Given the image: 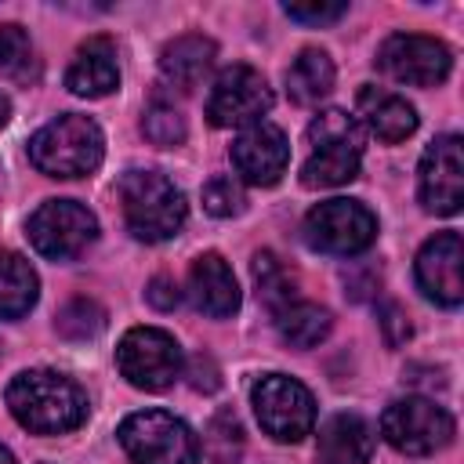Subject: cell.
Listing matches in <instances>:
<instances>
[{
	"label": "cell",
	"instance_id": "1",
	"mask_svg": "<svg viewBox=\"0 0 464 464\" xmlns=\"http://www.w3.org/2000/svg\"><path fill=\"white\" fill-rule=\"evenodd\" d=\"M7 410L36 435L72 431L87 417L83 388L58 370H25L7 384Z\"/></svg>",
	"mask_w": 464,
	"mask_h": 464
},
{
	"label": "cell",
	"instance_id": "2",
	"mask_svg": "<svg viewBox=\"0 0 464 464\" xmlns=\"http://www.w3.org/2000/svg\"><path fill=\"white\" fill-rule=\"evenodd\" d=\"M105 138L91 116L65 112L44 123L29 141V160L51 178H83L102 163Z\"/></svg>",
	"mask_w": 464,
	"mask_h": 464
},
{
	"label": "cell",
	"instance_id": "3",
	"mask_svg": "<svg viewBox=\"0 0 464 464\" xmlns=\"http://www.w3.org/2000/svg\"><path fill=\"white\" fill-rule=\"evenodd\" d=\"M308 145H312V156L301 167V181L308 188H334L359 174L362 134L348 112L341 109L319 112L308 123Z\"/></svg>",
	"mask_w": 464,
	"mask_h": 464
},
{
	"label": "cell",
	"instance_id": "4",
	"mask_svg": "<svg viewBox=\"0 0 464 464\" xmlns=\"http://www.w3.org/2000/svg\"><path fill=\"white\" fill-rule=\"evenodd\" d=\"M120 203L127 228L145 243L170 239L185 225L181 188H174V181L156 170H127L120 181Z\"/></svg>",
	"mask_w": 464,
	"mask_h": 464
},
{
	"label": "cell",
	"instance_id": "5",
	"mask_svg": "<svg viewBox=\"0 0 464 464\" xmlns=\"http://www.w3.org/2000/svg\"><path fill=\"white\" fill-rule=\"evenodd\" d=\"M120 442L134 464H199V442L167 410H141L120 424Z\"/></svg>",
	"mask_w": 464,
	"mask_h": 464
},
{
	"label": "cell",
	"instance_id": "6",
	"mask_svg": "<svg viewBox=\"0 0 464 464\" xmlns=\"http://www.w3.org/2000/svg\"><path fill=\"white\" fill-rule=\"evenodd\" d=\"M250 399H254V413H257L261 428L272 439H279V442H297L315 424V399H312V392L301 381L286 377V373L261 377L254 384Z\"/></svg>",
	"mask_w": 464,
	"mask_h": 464
},
{
	"label": "cell",
	"instance_id": "7",
	"mask_svg": "<svg viewBox=\"0 0 464 464\" xmlns=\"http://www.w3.org/2000/svg\"><path fill=\"white\" fill-rule=\"evenodd\" d=\"M381 431L399 453L424 457V453H435V450L450 446L453 417L442 406H435L431 399H424V395H406V399H395L384 410Z\"/></svg>",
	"mask_w": 464,
	"mask_h": 464
},
{
	"label": "cell",
	"instance_id": "8",
	"mask_svg": "<svg viewBox=\"0 0 464 464\" xmlns=\"http://www.w3.org/2000/svg\"><path fill=\"white\" fill-rule=\"evenodd\" d=\"M377 236V218L359 203V199H326L308 210L304 218V243L323 254H359L373 243Z\"/></svg>",
	"mask_w": 464,
	"mask_h": 464
},
{
	"label": "cell",
	"instance_id": "9",
	"mask_svg": "<svg viewBox=\"0 0 464 464\" xmlns=\"http://www.w3.org/2000/svg\"><path fill=\"white\" fill-rule=\"evenodd\" d=\"M116 366L134 388L160 392L181 373V348L167 330L134 326L116 348Z\"/></svg>",
	"mask_w": 464,
	"mask_h": 464
},
{
	"label": "cell",
	"instance_id": "10",
	"mask_svg": "<svg viewBox=\"0 0 464 464\" xmlns=\"http://www.w3.org/2000/svg\"><path fill=\"white\" fill-rule=\"evenodd\" d=\"M381 72H388L395 83L406 87H435L450 76L453 54L442 40L420 36V33H395L377 51Z\"/></svg>",
	"mask_w": 464,
	"mask_h": 464
},
{
	"label": "cell",
	"instance_id": "11",
	"mask_svg": "<svg viewBox=\"0 0 464 464\" xmlns=\"http://www.w3.org/2000/svg\"><path fill=\"white\" fill-rule=\"evenodd\" d=\"M98 236L94 214L76 199H47L29 218V239L33 246L51 261H69Z\"/></svg>",
	"mask_w": 464,
	"mask_h": 464
},
{
	"label": "cell",
	"instance_id": "12",
	"mask_svg": "<svg viewBox=\"0 0 464 464\" xmlns=\"http://www.w3.org/2000/svg\"><path fill=\"white\" fill-rule=\"evenodd\" d=\"M272 109V87L250 65L225 69L207 98V120L214 127H250Z\"/></svg>",
	"mask_w": 464,
	"mask_h": 464
},
{
	"label": "cell",
	"instance_id": "13",
	"mask_svg": "<svg viewBox=\"0 0 464 464\" xmlns=\"http://www.w3.org/2000/svg\"><path fill=\"white\" fill-rule=\"evenodd\" d=\"M417 192L424 210L431 214H457L464 203V156H460V138L442 134L435 138L417 170Z\"/></svg>",
	"mask_w": 464,
	"mask_h": 464
},
{
	"label": "cell",
	"instance_id": "14",
	"mask_svg": "<svg viewBox=\"0 0 464 464\" xmlns=\"http://www.w3.org/2000/svg\"><path fill=\"white\" fill-rule=\"evenodd\" d=\"M232 163L243 181L276 185L290 163V141L276 123L257 120V123L243 127V134L232 141Z\"/></svg>",
	"mask_w": 464,
	"mask_h": 464
},
{
	"label": "cell",
	"instance_id": "15",
	"mask_svg": "<svg viewBox=\"0 0 464 464\" xmlns=\"http://www.w3.org/2000/svg\"><path fill=\"white\" fill-rule=\"evenodd\" d=\"M417 283L420 290L453 308L464 297V246L457 232H439L435 239H428L417 254Z\"/></svg>",
	"mask_w": 464,
	"mask_h": 464
},
{
	"label": "cell",
	"instance_id": "16",
	"mask_svg": "<svg viewBox=\"0 0 464 464\" xmlns=\"http://www.w3.org/2000/svg\"><path fill=\"white\" fill-rule=\"evenodd\" d=\"M188 297L199 312L225 319L239 308V286L221 254H199L188 268Z\"/></svg>",
	"mask_w": 464,
	"mask_h": 464
},
{
	"label": "cell",
	"instance_id": "17",
	"mask_svg": "<svg viewBox=\"0 0 464 464\" xmlns=\"http://www.w3.org/2000/svg\"><path fill=\"white\" fill-rule=\"evenodd\" d=\"M65 87L80 98H105L120 87L116 47L109 36H91L87 44H80V51L65 72Z\"/></svg>",
	"mask_w": 464,
	"mask_h": 464
},
{
	"label": "cell",
	"instance_id": "18",
	"mask_svg": "<svg viewBox=\"0 0 464 464\" xmlns=\"http://www.w3.org/2000/svg\"><path fill=\"white\" fill-rule=\"evenodd\" d=\"M373 457V428L359 413H337L319 431L323 464H366Z\"/></svg>",
	"mask_w": 464,
	"mask_h": 464
},
{
	"label": "cell",
	"instance_id": "19",
	"mask_svg": "<svg viewBox=\"0 0 464 464\" xmlns=\"http://www.w3.org/2000/svg\"><path fill=\"white\" fill-rule=\"evenodd\" d=\"M214 54H218L214 40H207V36H199V33H188V36H178V40H170V44L163 47V54H160V72H163V80H167L170 87L192 91V87H199V80L210 72Z\"/></svg>",
	"mask_w": 464,
	"mask_h": 464
},
{
	"label": "cell",
	"instance_id": "20",
	"mask_svg": "<svg viewBox=\"0 0 464 464\" xmlns=\"http://www.w3.org/2000/svg\"><path fill=\"white\" fill-rule=\"evenodd\" d=\"M359 116L362 123L388 145L410 138L417 130V112L406 98L392 94V91H381V87H362L359 91Z\"/></svg>",
	"mask_w": 464,
	"mask_h": 464
},
{
	"label": "cell",
	"instance_id": "21",
	"mask_svg": "<svg viewBox=\"0 0 464 464\" xmlns=\"http://www.w3.org/2000/svg\"><path fill=\"white\" fill-rule=\"evenodd\" d=\"M286 91L297 105H315L334 91V62L319 47H304L286 69Z\"/></svg>",
	"mask_w": 464,
	"mask_h": 464
},
{
	"label": "cell",
	"instance_id": "22",
	"mask_svg": "<svg viewBox=\"0 0 464 464\" xmlns=\"http://www.w3.org/2000/svg\"><path fill=\"white\" fill-rule=\"evenodd\" d=\"M36 294H40V279L33 265L14 250H0V319L25 315L36 304Z\"/></svg>",
	"mask_w": 464,
	"mask_h": 464
},
{
	"label": "cell",
	"instance_id": "23",
	"mask_svg": "<svg viewBox=\"0 0 464 464\" xmlns=\"http://www.w3.org/2000/svg\"><path fill=\"white\" fill-rule=\"evenodd\" d=\"M279 337L294 348H315L330 334V312L312 301H290L283 312H276Z\"/></svg>",
	"mask_w": 464,
	"mask_h": 464
},
{
	"label": "cell",
	"instance_id": "24",
	"mask_svg": "<svg viewBox=\"0 0 464 464\" xmlns=\"http://www.w3.org/2000/svg\"><path fill=\"white\" fill-rule=\"evenodd\" d=\"M0 72L22 87L36 83L40 80V58H36V47L29 40V33L14 22L0 25Z\"/></svg>",
	"mask_w": 464,
	"mask_h": 464
},
{
	"label": "cell",
	"instance_id": "25",
	"mask_svg": "<svg viewBox=\"0 0 464 464\" xmlns=\"http://www.w3.org/2000/svg\"><path fill=\"white\" fill-rule=\"evenodd\" d=\"M254 283H257V297L272 308V312H283L294 297H297V279L294 272L272 254V250H261L254 257Z\"/></svg>",
	"mask_w": 464,
	"mask_h": 464
},
{
	"label": "cell",
	"instance_id": "26",
	"mask_svg": "<svg viewBox=\"0 0 464 464\" xmlns=\"http://www.w3.org/2000/svg\"><path fill=\"white\" fill-rule=\"evenodd\" d=\"M141 130H145V138L152 145L170 149V145H181V138H185V116L170 102L156 98V102H149V109L141 116Z\"/></svg>",
	"mask_w": 464,
	"mask_h": 464
},
{
	"label": "cell",
	"instance_id": "27",
	"mask_svg": "<svg viewBox=\"0 0 464 464\" xmlns=\"http://www.w3.org/2000/svg\"><path fill=\"white\" fill-rule=\"evenodd\" d=\"M102 326H105V312L87 297H72L58 312V334L69 341H91L102 334Z\"/></svg>",
	"mask_w": 464,
	"mask_h": 464
},
{
	"label": "cell",
	"instance_id": "28",
	"mask_svg": "<svg viewBox=\"0 0 464 464\" xmlns=\"http://www.w3.org/2000/svg\"><path fill=\"white\" fill-rule=\"evenodd\" d=\"M203 442H207V453H210L218 464H232V460L239 457V450H243V428H239L236 413H228V410L214 413L210 424H207Z\"/></svg>",
	"mask_w": 464,
	"mask_h": 464
},
{
	"label": "cell",
	"instance_id": "29",
	"mask_svg": "<svg viewBox=\"0 0 464 464\" xmlns=\"http://www.w3.org/2000/svg\"><path fill=\"white\" fill-rule=\"evenodd\" d=\"M203 207L214 214V218H232L243 210V188L228 178V174H218L203 185Z\"/></svg>",
	"mask_w": 464,
	"mask_h": 464
},
{
	"label": "cell",
	"instance_id": "30",
	"mask_svg": "<svg viewBox=\"0 0 464 464\" xmlns=\"http://www.w3.org/2000/svg\"><path fill=\"white\" fill-rule=\"evenodd\" d=\"M283 11L294 18V22H304V25H330V22H337L344 11H348V4H323V0H312V4H283Z\"/></svg>",
	"mask_w": 464,
	"mask_h": 464
},
{
	"label": "cell",
	"instance_id": "31",
	"mask_svg": "<svg viewBox=\"0 0 464 464\" xmlns=\"http://www.w3.org/2000/svg\"><path fill=\"white\" fill-rule=\"evenodd\" d=\"M377 319H381V330H384V341H388V344H402V341L410 337V319H406V312H402L395 301L381 304Z\"/></svg>",
	"mask_w": 464,
	"mask_h": 464
},
{
	"label": "cell",
	"instance_id": "32",
	"mask_svg": "<svg viewBox=\"0 0 464 464\" xmlns=\"http://www.w3.org/2000/svg\"><path fill=\"white\" fill-rule=\"evenodd\" d=\"M145 297H149V304H152V308H160V312H170V308L181 301V294H178V283H174L170 276H156V279L149 283Z\"/></svg>",
	"mask_w": 464,
	"mask_h": 464
},
{
	"label": "cell",
	"instance_id": "33",
	"mask_svg": "<svg viewBox=\"0 0 464 464\" xmlns=\"http://www.w3.org/2000/svg\"><path fill=\"white\" fill-rule=\"evenodd\" d=\"M192 388L196 392H214L218 388V366L207 355H196V362H192Z\"/></svg>",
	"mask_w": 464,
	"mask_h": 464
},
{
	"label": "cell",
	"instance_id": "34",
	"mask_svg": "<svg viewBox=\"0 0 464 464\" xmlns=\"http://www.w3.org/2000/svg\"><path fill=\"white\" fill-rule=\"evenodd\" d=\"M7 116H11V102L0 94V123H7Z\"/></svg>",
	"mask_w": 464,
	"mask_h": 464
},
{
	"label": "cell",
	"instance_id": "35",
	"mask_svg": "<svg viewBox=\"0 0 464 464\" xmlns=\"http://www.w3.org/2000/svg\"><path fill=\"white\" fill-rule=\"evenodd\" d=\"M0 464H18V460H14V453H11V450H4V446H0Z\"/></svg>",
	"mask_w": 464,
	"mask_h": 464
}]
</instances>
